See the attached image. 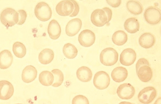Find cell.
Here are the masks:
<instances>
[{"instance_id": "1", "label": "cell", "mask_w": 161, "mask_h": 104, "mask_svg": "<svg viewBox=\"0 0 161 104\" xmlns=\"http://www.w3.org/2000/svg\"><path fill=\"white\" fill-rule=\"evenodd\" d=\"M112 16L111 10L108 7H105L102 9L94 10L91 15V21L95 26L101 27L108 23L111 20Z\"/></svg>"}, {"instance_id": "2", "label": "cell", "mask_w": 161, "mask_h": 104, "mask_svg": "<svg viewBox=\"0 0 161 104\" xmlns=\"http://www.w3.org/2000/svg\"><path fill=\"white\" fill-rule=\"evenodd\" d=\"M137 75L142 81L147 82L149 81L152 76V72L149 62L146 59H139L136 64Z\"/></svg>"}, {"instance_id": "3", "label": "cell", "mask_w": 161, "mask_h": 104, "mask_svg": "<svg viewBox=\"0 0 161 104\" xmlns=\"http://www.w3.org/2000/svg\"><path fill=\"white\" fill-rule=\"evenodd\" d=\"M1 21L7 29L17 24L19 21V14L14 9L8 8L4 9L1 14Z\"/></svg>"}, {"instance_id": "4", "label": "cell", "mask_w": 161, "mask_h": 104, "mask_svg": "<svg viewBox=\"0 0 161 104\" xmlns=\"http://www.w3.org/2000/svg\"><path fill=\"white\" fill-rule=\"evenodd\" d=\"M118 54L113 48L108 47L103 49L100 55L101 63L106 66L114 65L118 60Z\"/></svg>"}, {"instance_id": "5", "label": "cell", "mask_w": 161, "mask_h": 104, "mask_svg": "<svg viewBox=\"0 0 161 104\" xmlns=\"http://www.w3.org/2000/svg\"><path fill=\"white\" fill-rule=\"evenodd\" d=\"M34 13L37 18L43 21L50 19L52 15L50 8L47 3L44 2L37 4L35 8Z\"/></svg>"}, {"instance_id": "6", "label": "cell", "mask_w": 161, "mask_h": 104, "mask_svg": "<svg viewBox=\"0 0 161 104\" xmlns=\"http://www.w3.org/2000/svg\"><path fill=\"white\" fill-rule=\"evenodd\" d=\"M144 16L145 20L148 23L152 25L157 24L161 20L160 10L156 7H149L145 10Z\"/></svg>"}, {"instance_id": "7", "label": "cell", "mask_w": 161, "mask_h": 104, "mask_svg": "<svg viewBox=\"0 0 161 104\" xmlns=\"http://www.w3.org/2000/svg\"><path fill=\"white\" fill-rule=\"evenodd\" d=\"M110 79L108 74L103 71L97 72L93 79L94 86L97 89L103 90L107 88L109 85Z\"/></svg>"}, {"instance_id": "8", "label": "cell", "mask_w": 161, "mask_h": 104, "mask_svg": "<svg viewBox=\"0 0 161 104\" xmlns=\"http://www.w3.org/2000/svg\"><path fill=\"white\" fill-rule=\"evenodd\" d=\"M156 91L152 87H146L139 93L138 98L139 101L144 104H149L152 102L156 95Z\"/></svg>"}, {"instance_id": "9", "label": "cell", "mask_w": 161, "mask_h": 104, "mask_svg": "<svg viewBox=\"0 0 161 104\" xmlns=\"http://www.w3.org/2000/svg\"><path fill=\"white\" fill-rule=\"evenodd\" d=\"M95 36L94 33L89 29L82 31L79 34L78 40L80 44L85 47H88L92 45L95 42Z\"/></svg>"}, {"instance_id": "10", "label": "cell", "mask_w": 161, "mask_h": 104, "mask_svg": "<svg viewBox=\"0 0 161 104\" xmlns=\"http://www.w3.org/2000/svg\"><path fill=\"white\" fill-rule=\"evenodd\" d=\"M117 93L120 98L128 100L131 98L134 95L135 89L131 84L124 83L119 86Z\"/></svg>"}, {"instance_id": "11", "label": "cell", "mask_w": 161, "mask_h": 104, "mask_svg": "<svg viewBox=\"0 0 161 104\" xmlns=\"http://www.w3.org/2000/svg\"><path fill=\"white\" fill-rule=\"evenodd\" d=\"M57 13L61 16L70 15L74 10V5L70 0H63L60 2L56 6Z\"/></svg>"}, {"instance_id": "12", "label": "cell", "mask_w": 161, "mask_h": 104, "mask_svg": "<svg viewBox=\"0 0 161 104\" xmlns=\"http://www.w3.org/2000/svg\"><path fill=\"white\" fill-rule=\"evenodd\" d=\"M136 57L135 51L131 48H127L121 53L120 57V62L123 65L129 66L133 63Z\"/></svg>"}, {"instance_id": "13", "label": "cell", "mask_w": 161, "mask_h": 104, "mask_svg": "<svg viewBox=\"0 0 161 104\" xmlns=\"http://www.w3.org/2000/svg\"><path fill=\"white\" fill-rule=\"evenodd\" d=\"M0 98L3 100H7L13 95L14 88L12 85L6 80H2L0 81Z\"/></svg>"}, {"instance_id": "14", "label": "cell", "mask_w": 161, "mask_h": 104, "mask_svg": "<svg viewBox=\"0 0 161 104\" xmlns=\"http://www.w3.org/2000/svg\"><path fill=\"white\" fill-rule=\"evenodd\" d=\"M82 25L81 20L78 18L70 20L66 27V33L68 36L72 37L76 34L80 30Z\"/></svg>"}, {"instance_id": "15", "label": "cell", "mask_w": 161, "mask_h": 104, "mask_svg": "<svg viewBox=\"0 0 161 104\" xmlns=\"http://www.w3.org/2000/svg\"><path fill=\"white\" fill-rule=\"evenodd\" d=\"M37 74V70L34 66L32 65L27 66L23 70L22 79L25 83L31 82L36 78Z\"/></svg>"}, {"instance_id": "16", "label": "cell", "mask_w": 161, "mask_h": 104, "mask_svg": "<svg viewBox=\"0 0 161 104\" xmlns=\"http://www.w3.org/2000/svg\"><path fill=\"white\" fill-rule=\"evenodd\" d=\"M111 77L116 82H121L127 78L128 72L127 69L122 67H118L114 68L111 73Z\"/></svg>"}, {"instance_id": "17", "label": "cell", "mask_w": 161, "mask_h": 104, "mask_svg": "<svg viewBox=\"0 0 161 104\" xmlns=\"http://www.w3.org/2000/svg\"><path fill=\"white\" fill-rule=\"evenodd\" d=\"M48 32L49 37L52 39L55 40L59 37L61 33V29L57 21L52 19L50 22Z\"/></svg>"}, {"instance_id": "18", "label": "cell", "mask_w": 161, "mask_h": 104, "mask_svg": "<svg viewBox=\"0 0 161 104\" xmlns=\"http://www.w3.org/2000/svg\"><path fill=\"white\" fill-rule=\"evenodd\" d=\"M139 42L141 47L148 49L153 46L155 42V39L152 34L149 33H145L140 37Z\"/></svg>"}, {"instance_id": "19", "label": "cell", "mask_w": 161, "mask_h": 104, "mask_svg": "<svg viewBox=\"0 0 161 104\" xmlns=\"http://www.w3.org/2000/svg\"><path fill=\"white\" fill-rule=\"evenodd\" d=\"M0 58L1 69H6L11 65L13 61V57L10 51L7 50L1 51Z\"/></svg>"}, {"instance_id": "20", "label": "cell", "mask_w": 161, "mask_h": 104, "mask_svg": "<svg viewBox=\"0 0 161 104\" xmlns=\"http://www.w3.org/2000/svg\"><path fill=\"white\" fill-rule=\"evenodd\" d=\"M76 75L79 80L85 82L90 81L92 77L91 70L89 67L84 66H82L77 69Z\"/></svg>"}, {"instance_id": "21", "label": "cell", "mask_w": 161, "mask_h": 104, "mask_svg": "<svg viewBox=\"0 0 161 104\" xmlns=\"http://www.w3.org/2000/svg\"><path fill=\"white\" fill-rule=\"evenodd\" d=\"M54 56V53L52 49L46 48L39 53L38 59L42 64L46 65L50 63L53 60Z\"/></svg>"}, {"instance_id": "22", "label": "cell", "mask_w": 161, "mask_h": 104, "mask_svg": "<svg viewBox=\"0 0 161 104\" xmlns=\"http://www.w3.org/2000/svg\"><path fill=\"white\" fill-rule=\"evenodd\" d=\"M124 26L125 29L128 32L133 33L139 30L140 24L137 19L134 17H131L126 20Z\"/></svg>"}, {"instance_id": "23", "label": "cell", "mask_w": 161, "mask_h": 104, "mask_svg": "<svg viewBox=\"0 0 161 104\" xmlns=\"http://www.w3.org/2000/svg\"><path fill=\"white\" fill-rule=\"evenodd\" d=\"M112 39L114 44L118 46H121L127 41V35L123 31H117L113 34Z\"/></svg>"}, {"instance_id": "24", "label": "cell", "mask_w": 161, "mask_h": 104, "mask_svg": "<svg viewBox=\"0 0 161 104\" xmlns=\"http://www.w3.org/2000/svg\"><path fill=\"white\" fill-rule=\"evenodd\" d=\"M126 7L129 12L135 15L141 14L143 9L142 4L138 1L130 0L128 1L126 3Z\"/></svg>"}, {"instance_id": "25", "label": "cell", "mask_w": 161, "mask_h": 104, "mask_svg": "<svg viewBox=\"0 0 161 104\" xmlns=\"http://www.w3.org/2000/svg\"><path fill=\"white\" fill-rule=\"evenodd\" d=\"M39 79L40 82L43 85L48 86L52 84L54 80V77L50 72L45 71L40 73Z\"/></svg>"}, {"instance_id": "26", "label": "cell", "mask_w": 161, "mask_h": 104, "mask_svg": "<svg viewBox=\"0 0 161 104\" xmlns=\"http://www.w3.org/2000/svg\"><path fill=\"white\" fill-rule=\"evenodd\" d=\"M63 52L67 58L72 59L76 57L78 51L76 47L73 44L68 43L65 44L63 48Z\"/></svg>"}, {"instance_id": "27", "label": "cell", "mask_w": 161, "mask_h": 104, "mask_svg": "<svg viewBox=\"0 0 161 104\" xmlns=\"http://www.w3.org/2000/svg\"><path fill=\"white\" fill-rule=\"evenodd\" d=\"M12 49L15 55L19 58L23 57L26 53V47L24 45L20 42H16L14 43Z\"/></svg>"}, {"instance_id": "28", "label": "cell", "mask_w": 161, "mask_h": 104, "mask_svg": "<svg viewBox=\"0 0 161 104\" xmlns=\"http://www.w3.org/2000/svg\"><path fill=\"white\" fill-rule=\"evenodd\" d=\"M54 77V80L52 86L57 87L60 86L64 80V75L62 72L59 69H55L51 71Z\"/></svg>"}, {"instance_id": "29", "label": "cell", "mask_w": 161, "mask_h": 104, "mask_svg": "<svg viewBox=\"0 0 161 104\" xmlns=\"http://www.w3.org/2000/svg\"><path fill=\"white\" fill-rule=\"evenodd\" d=\"M72 104H89L87 98L85 96L78 95L74 97L72 101Z\"/></svg>"}, {"instance_id": "30", "label": "cell", "mask_w": 161, "mask_h": 104, "mask_svg": "<svg viewBox=\"0 0 161 104\" xmlns=\"http://www.w3.org/2000/svg\"><path fill=\"white\" fill-rule=\"evenodd\" d=\"M19 14V21L18 25H21L25 22L27 17L26 12L23 10H20L18 11Z\"/></svg>"}, {"instance_id": "31", "label": "cell", "mask_w": 161, "mask_h": 104, "mask_svg": "<svg viewBox=\"0 0 161 104\" xmlns=\"http://www.w3.org/2000/svg\"><path fill=\"white\" fill-rule=\"evenodd\" d=\"M74 5V10L72 13L69 15L70 17H73L76 16L78 13L79 7L78 3L74 0H70Z\"/></svg>"}, {"instance_id": "32", "label": "cell", "mask_w": 161, "mask_h": 104, "mask_svg": "<svg viewBox=\"0 0 161 104\" xmlns=\"http://www.w3.org/2000/svg\"><path fill=\"white\" fill-rule=\"evenodd\" d=\"M107 3L113 7H116L119 6L121 3V0H106Z\"/></svg>"}]
</instances>
